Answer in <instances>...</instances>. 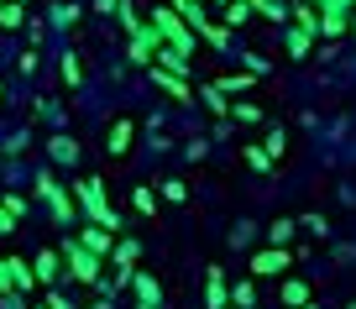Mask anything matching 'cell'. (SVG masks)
Returning <instances> with one entry per match:
<instances>
[{"label": "cell", "mask_w": 356, "mask_h": 309, "mask_svg": "<svg viewBox=\"0 0 356 309\" xmlns=\"http://www.w3.org/2000/svg\"><path fill=\"white\" fill-rule=\"evenodd\" d=\"M293 231H299V225H293V221H273V225H267V236H273V246H289V241H293Z\"/></svg>", "instance_id": "obj_6"}, {"label": "cell", "mask_w": 356, "mask_h": 309, "mask_svg": "<svg viewBox=\"0 0 356 309\" xmlns=\"http://www.w3.org/2000/svg\"><path fill=\"white\" fill-rule=\"evenodd\" d=\"M47 309H68V299H63V294H53V299H47Z\"/></svg>", "instance_id": "obj_29"}, {"label": "cell", "mask_w": 356, "mask_h": 309, "mask_svg": "<svg viewBox=\"0 0 356 309\" xmlns=\"http://www.w3.org/2000/svg\"><path fill=\"white\" fill-rule=\"evenodd\" d=\"M79 199H84V210L95 215L105 231H121V221H115L111 205H105V184H100V178H84V184H79Z\"/></svg>", "instance_id": "obj_1"}, {"label": "cell", "mask_w": 356, "mask_h": 309, "mask_svg": "<svg viewBox=\"0 0 356 309\" xmlns=\"http://www.w3.org/2000/svg\"><path fill=\"white\" fill-rule=\"evenodd\" d=\"M63 79H68V84H79V79H84V68H79V58H74V53L63 58Z\"/></svg>", "instance_id": "obj_17"}, {"label": "cell", "mask_w": 356, "mask_h": 309, "mask_svg": "<svg viewBox=\"0 0 356 309\" xmlns=\"http://www.w3.org/2000/svg\"><path fill=\"white\" fill-rule=\"evenodd\" d=\"M37 194H42V199H47V194H58V184H53V173H37Z\"/></svg>", "instance_id": "obj_27"}, {"label": "cell", "mask_w": 356, "mask_h": 309, "mask_svg": "<svg viewBox=\"0 0 356 309\" xmlns=\"http://www.w3.org/2000/svg\"><path fill=\"white\" fill-rule=\"evenodd\" d=\"M283 147H289V136H283V132H273V136L262 142V152H267V157H283Z\"/></svg>", "instance_id": "obj_14"}, {"label": "cell", "mask_w": 356, "mask_h": 309, "mask_svg": "<svg viewBox=\"0 0 356 309\" xmlns=\"http://www.w3.org/2000/svg\"><path fill=\"white\" fill-rule=\"evenodd\" d=\"M204 105H210L215 116H225V111H231V105H225V95H220V89H204Z\"/></svg>", "instance_id": "obj_15"}, {"label": "cell", "mask_w": 356, "mask_h": 309, "mask_svg": "<svg viewBox=\"0 0 356 309\" xmlns=\"http://www.w3.org/2000/svg\"><path fill=\"white\" fill-rule=\"evenodd\" d=\"M163 199H173V205H178V199H189V189L178 184V178H168V184H163Z\"/></svg>", "instance_id": "obj_18"}, {"label": "cell", "mask_w": 356, "mask_h": 309, "mask_svg": "<svg viewBox=\"0 0 356 309\" xmlns=\"http://www.w3.org/2000/svg\"><path fill=\"white\" fill-rule=\"evenodd\" d=\"M0 26H22V6H0Z\"/></svg>", "instance_id": "obj_20"}, {"label": "cell", "mask_w": 356, "mask_h": 309, "mask_svg": "<svg viewBox=\"0 0 356 309\" xmlns=\"http://www.w3.org/2000/svg\"><path fill=\"white\" fill-rule=\"evenodd\" d=\"M63 262H68V273H74L79 283H95V278H100V262H95V252H89L84 241H74V236H68V246H63Z\"/></svg>", "instance_id": "obj_2"}, {"label": "cell", "mask_w": 356, "mask_h": 309, "mask_svg": "<svg viewBox=\"0 0 356 309\" xmlns=\"http://www.w3.org/2000/svg\"><path fill=\"white\" fill-rule=\"evenodd\" d=\"M136 294H142V304H147V309H152V304H157V299H163V288H157V283H152V278H136Z\"/></svg>", "instance_id": "obj_10"}, {"label": "cell", "mask_w": 356, "mask_h": 309, "mask_svg": "<svg viewBox=\"0 0 356 309\" xmlns=\"http://www.w3.org/2000/svg\"><path fill=\"white\" fill-rule=\"evenodd\" d=\"M53 157H58V163H79V142H68V136H53Z\"/></svg>", "instance_id": "obj_7"}, {"label": "cell", "mask_w": 356, "mask_h": 309, "mask_svg": "<svg viewBox=\"0 0 356 309\" xmlns=\"http://www.w3.org/2000/svg\"><path fill=\"white\" fill-rule=\"evenodd\" d=\"M231 299H236V309H252V304H257V288H252V283H236Z\"/></svg>", "instance_id": "obj_12"}, {"label": "cell", "mask_w": 356, "mask_h": 309, "mask_svg": "<svg viewBox=\"0 0 356 309\" xmlns=\"http://www.w3.org/2000/svg\"><path fill=\"white\" fill-rule=\"evenodd\" d=\"M37 278H42V283H53V278H58V257H53V252L37 257Z\"/></svg>", "instance_id": "obj_11"}, {"label": "cell", "mask_w": 356, "mask_h": 309, "mask_svg": "<svg viewBox=\"0 0 356 309\" xmlns=\"http://www.w3.org/2000/svg\"><path fill=\"white\" fill-rule=\"evenodd\" d=\"M231 111H236V121H262V111H257V105H246V100H241V105H231Z\"/></svg>", "instance_id": "obj_22"}, {"label": "cell", "mask_w": 356, "mask_h": 309, "mask_svg": "<svg viewBox=\"0 0 356 309\" xmlns=\"http://www.w3.org/2000/svg\"><path fill=\"white\" fill-rule=\"evenodd\" d=\"M252 231H257V225H252V221H241V225L231 231V246H246V241H252Z\"/></svg>", "instance_id": "obj_19"}, {"label": "cell", "mask_w": 356, "mask_h": 309, "mask_svg": "<svg viewBox=\"0 0 356 309\" xmlns=\"http://www.w3.org/2000/svg\"><path fill=\"white\" fill-rule=\"evenodd\" d=\"M0 294H16V273H11V262H0Z\"/></svg>", "instance_id": "obj_21"}, {"label": "cell", "mask_w": 356, "mask_h": 309, "mask_svg": "<svg viewBox=\"0 0 356 309\" xmlns=\"http://www.w3.org/2000/svg\"><path fill=\"white\" fill-rule=\"evenodd\" d=\"M289 262H293L289 246H267V252H257V257H252V273H262V278H267V273H283Z\"/></svg>", "instance_id": "obj_3"}, {"label": "cell", "mask_w": 356, "mask_h": 309, "mask_svg": "<svg viewBox=\"0 0 356 309\" xmlns=\"http://www.w3.org/2000/svg\"><path fill=\"white\" fill-rule=\"evenodd\" d=\"M79 241H84L95 257H100V252H111V236H105V225H89V231H79Z\"/></svg>", "instance_id": "obj_5"}, {"label": "cell", "mask_w": 356, "mask_h": 309, "mask_svg": "<svg viewBox=\"0 0 356 309\" xmlns=\"http://www.w3.org/2000/svg\"><path fill=\"white\" fill-rule=\"evenodd\" d=\"M246 16H252V0H236L231 11H225V22H231V26H241V22H246Z\"/></svg>", "instance_id": "obj_13"}, {"label": "cell", "mask_w": 356, "mask_h": 309, "mask_svg": "<svg viewBox=\"0 0 356 309\" xmlns=\"http://www.w3.org/2000/svg\"><path fill=\"white\" fill-rule=\"evenodd\" d=\"M210 309H225V278H220V267H210Z\"/></svg>", "instance_id": "obj_8"}, {"label": "cell", "mask_w": 356, "mask_h": 309, "mask_svg": "<svg viewBox=\"0 0 356 309\" xmlns=\"http://www.w3.org/2000/svg\"><path fill=\"white\" fill-rule=\"evenodd\" d=\"M283 299H289V304H304V283H283Z\"/></svg>", "instance_id": "obj_28"}, {"label": "cell", "mask_w": 356, "mask_h": 309, "mask_svg": "<svg viewBox=\"0 0 356 309\" xmlns=\"http://www.w3.org/2000/svg\"><path fill=\"white\" fill-rule=\"evenodd\" d=\"M47 205H53V215H58V221H74V199H68L63 189H58V194H47Z\"/></svg>", "instance_id": "obj_9"}, {"label": "cell", "mask_w": 356, "mask_h": 309, "mask_svg": "<svg viewBox=\"0 0 356 309\" xmlns=\"http://www.w3.org/2000/svg\"><path fill=\"white\" fill-rule=\"evenodd\" d=\"M115 257H121V267H131L136 262V241H121V246H115Z\"/></svg>", "instance_id": "obj_24"}, {"label": "cell", "mask_w": 356, "mask_h": 309, "mask_svg": "<svg viewBox=\"0 0 356 309\" xmlns=\"http://www.w3.org/2000/svg\"><path fill=\"white\" fill-rule=\"evenodd\" d=\"M131 132H136V126L126 121V116L111 126V152H115V157H121V152H131Z\"/></svg>", "instance_id": "obj_4"}, {"label": "cell", "mask_w": 356, "mask_h": 309, "mask_svg": "<svg viewBox=\"0 0 356 309\" xmlns=\"http://www.w3.org/2000/svg\"><path fill=\"white\" fill-rule=\"evenodd\" d=\"M351 309H356V304H351Z\"/></svg>", "instance_id": "obj_30"}, {"label": "cell", "mask_w": 356, "mask_h": 309, "mask_svg": "<svg viewBox=\"0 0 356 309\" xmlns=\"http://www.w3.org/2000/svg\"><path fill=\"white\" fill-rule=\"evenodd\" d=\"M246 163H252V168H267V163H273V157H267L262 147H246Z\"/></svg>", "instance_id": "obj_26"}, {"label": "cell", "mask_w": 356, "mask_h": 309, "mask_svg": "<svg viewBox=\"0 0 356 309\" xmlns=\"http://www.w3.org/2000/svg\"><path fill=\"white\" fill-rule=\"evenodd\" d=\"M157 89H168V95H178V100H184V95H189V89H184V84H178V79H168V74H157Z\"/></svg>", "instance_id": "obj_23"}, {"label": "cell", "mask_w": 356, "mask_h": 309, "mask_svg": "<svg viewBox=\"0 0 356 309\" xmlns=\"http://www.w3.org/2000/svg\"><path fill=\"white\" fill-rule=\"evenodd\" d=\"M304 231H314V236H330V225H325L320 215H304Z\"/></svg>", "instance_id": "obj_25"}, {"label": "cell", "mask_w": 356, "mask_h": 309, "mask_svg": "<svg viewBox=\"0 0 356 309\" xmlns=\"http://www.w3.org/2000/svg\"><path fill=\"white\" fill-rule=\"evenodd\" d=\"M136 210H142V215H157V199H152V189H136Z\"/></svg>", "instance_id": "obj_16"}]
</instances>
